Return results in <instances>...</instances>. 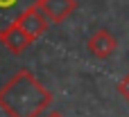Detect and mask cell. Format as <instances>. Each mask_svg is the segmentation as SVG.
I'll return each instance as SVG.
<instances>
[{
	"label": "cell",
	"mask_w": 129,
	"mask_h": 117,
	"mask_svg": "<svg viewBox=\"0 0 129 117\" xmlns=\"http://www.w3.org/2000/svg\"><path fill=\"white\" fill-rule=\"evenodd\" d=\"M118 90H120V95H122V97L129 101V74L122 79V81H120V83H118Z\"/></svg>",
	"instance_id": "cell-7"
},
{
	"label": "cell",
	"mask_w": 129,
	"mask_h": 117,
	"mask_svg": "<svg viewBox=\"0 0 129 117\" xmlns=\"http://www.w3.org/2000/svg\"><path fill=\"white\" fill-rule=\"evenodd\" d=\"M48 117H66V115H63V113H59V110H54V113H50Z\"/></svg>",
	"instance_id": "cell-8"
},
{
	"label": "cell",
	"mask_w": 129,
	"mask_h": 117,
	"mask_svg": "<svg viewBox=\"0 0 129 117\" xmlns=\"http://www.w3.org/2000/svg\"><path fill=\"white\" fill-rule=\"evenodd\" d=\"M16 23L23 27V32H25L32 41H36L39 36H43V34L48 32V27H50V20H48V16L39 9V5L27 7V9L18 16Z\"/></svg>",
	"instance_id": "cell-2"
},
{
	"label": "cell",
	"mask_w": 129,
	"mask_h": 117,
	"mask_svg": "<svg viewBox=\"0 0 129 117\" xmlns=\"http://www.w3.org/2000/svg\"><path fill=\"white\" fill-rule=\"evenodd\" d=\"M0 43L11 52V54H23L34 41L23 32V27L18 25V23H14V25H9V27H5L2 32H0Z\"/></svg>",
	"instance_id": "cell-4"
},
{
	"label": "cell",
	"mask_w": 129,
	"mask_h": 117,
	"mask_svg": "<svg viewBox=\"0 0 129 117\" xmlns=\"http://www.w3.org/2000/svg\"><path fill=\"white\" fill-rule=\"evenodd\" d=\"M50 104V90L25 68L0 88V108L9 117H39Z\"/></svg>",
	"instance_id": "cell-1"
},
{
	"label": "cell",
	"mask_w": 129,
	"mask_h": 117,
	"mask_svg": "<svg viewBox=\"0 0 129 117\" xmlns=\"http://www.w3.org/2000/svg\"><path fill=\"white\" fill-rule=\"evenodd\" d=\"M39 5V9L48 16V20H50V25L54 23H63L75 9H77V0H39L36 2Z\"/></svg>",
	"instance_id": "cell-5"
},
{
	"label": "cell",
	"mask_w": 129,
	"mask_h": 117,
	"mask_svg": "<svg viewBox=\"0 0 129 117\" xmlns=\"http://www.w3.org/2000/svg\"><path fill=\"white\" fill-rule=\"evenodd\" d=\"M86 47H88V52H91L93 56H98V59H109V56L118 50V38H116V34H111L109 29H98V32H93V34L88 36Z\"/></svg>",
	"instance_id": "cell-3"
},
{
	"label": "cell",
	"mask_w": 129,
	"mask_h": 117,
	"mask_svg": "<svg viewBox=\"0 0 129 117\" xmlns=\"http://www.w3.org/2000/svg\"><path fill=\"white\" fill-rule=\"evenodd\" d=\"M36 2L39 0H0V32L5 27L14 25L27 7H32Z\"/></svg>",
	"instance_id": "cell-6"
}]
</instances>
